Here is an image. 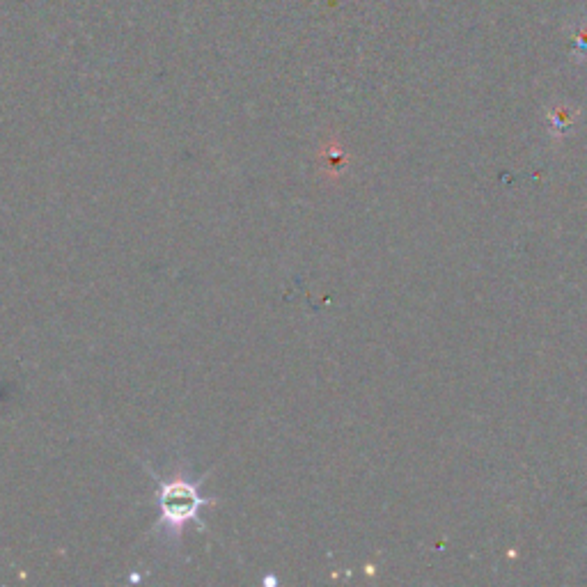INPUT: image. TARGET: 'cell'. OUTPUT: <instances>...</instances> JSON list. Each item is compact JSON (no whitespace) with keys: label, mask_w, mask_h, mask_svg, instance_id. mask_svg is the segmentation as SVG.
<instances>
[{"label":"cell","mask_w":587,"mask_h":587,"mask_svg":"<svg viewBox=\"0 0 587 587\" xmlns=\"http://www.w3.org/2000/svg\"><path fill=\"white\" fill-rule=\"evenodd\" d=\"M156 480V510H159V521L156 528L161 535L175 546L182 542L184 530L189 523H200L202 507L214 505V500L205 498L200 491V480H193V475L184 471H175L170 477H159Z\"/></svg>","instance_id":"6da1fadb"}]
</instances>
